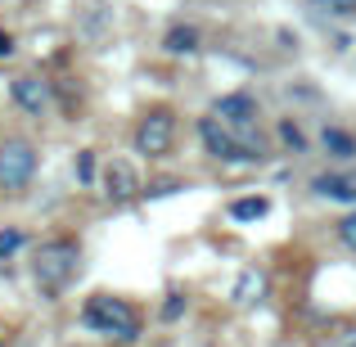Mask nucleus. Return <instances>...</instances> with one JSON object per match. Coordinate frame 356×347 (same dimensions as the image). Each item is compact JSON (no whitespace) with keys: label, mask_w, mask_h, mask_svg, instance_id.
Masks as SVG:
<instances>
[{"label":"nucleus","mask_w":356,"mask_h":347,"mask_svg":"<svg viewBox=\"0 0 356 347\" xmlns=\"http://www.w3.org/2000/svg\"><path fill=\"white\" fill-rule=\"evenodd\" d=\"M81 266V248L72 239H50L36 248V261H32V275H36V289L41 293H63L72 284Z\"/></svg>","instance_id":"1"},{"label":"nucleus","mask_w":356,"mask_h":347,"mask_svg":"<svg viewBox=\"0 0 356 347\" xmlns=\"http://www.w3.org/2000/svg\"><path fill=\"white\" fill-rule=\"evenodd\" d=\"M81 321H86V330L108 334V339H122V343H131V339L140 334V316L131 312L122 298H108V293L90 298L86 312H81Z\"/></svg>","instance_id":"2"},{"label":"nucleus","mask_w":356,"mask_h":347,"mask_svg":"<svg viewBox=\"0 0 356 347\" xmlns=\"http://www.w3.org/2000/svg\"><path fill=\"white\" fill-rule=\"evenodd\" d=\"M199 136H203V145H208V154L221 158V163H252V158H266V154H261V140L235 136L221 118H203Z\"/></svg>","instance_id":"3"},{"label":"nucleus","mask_w":356,"mask_h":347,"mask_svg":"<svg viewBox=\"0 0 356 347\" xmlns=\"http://www.w3.org/2000/svg\"><path fill=\"white\" fill-rule=\"evenodd\" d=\"M176 145V113L172 108H149L136 127V154L145 158H167Z\"/></svg>","instance_id":"4"},{"label":"nucleus","mask_w":356,"mask_h":347,"mask_svg":"<svg viewBox=\"0 0 356 347\" xmlns=\"http://www.w3.org/2000/svg\"><path fill=\"white\" fill-rule=\"evenodd\" d=\"M36 172V149L27 140H5L0 145V185L5 190H23Z\"/></svg>","instance_id":"5"},{"label":"nucleus","mask_w":356,"mask_h":347,"mask_svg":"<svg viewBox=\"0 0 356 347\" xmlns=\"http://www.w3.org/2000/svg\"><path fill=\"white\" fill-rule=\"evenodd\" d=\"M140 190H145V185H140V176H136V167H131V163H108V167H104V194H108L113 203L136 199Z\"/></svg>","instance_id":"6"},{"label":"nucleus","mask_w":356,"mask_h":347,"mask_svg":"<svg viewBox=\"0 0 356 347\" xmlns=\"http://www.w3.org/2000/svg\"><path fill=\"white\" fill-rule=\"evenodd\" d=\"M212 118H221L235 131H248L252 122H257V104H252L248 95H221L217 104H212Z\"/></svg>","instance_id":"7"},{"label":"nucleus","mask_w":356,"mask_h":347,"mask_svg":"<svg viewBox=\"0 0 356 347\" xmlns=\"http://www.w3.org/2000/svg\"><path fill=\"white\" fill-rule=\"evenodd\" d=\"M14 104L23 108V113L41 118L45 108H50V86H45L41 77H18L14 81Z\"/></svg>","instance_id":"8"},{"label":"nucleus","mask_w":356,"mask_h":347,"mask_svg":"<svg viewBox=\"0 0 356 347\" xmlns=\"http://www.w3.org/2000/svg\"><path fill=\"white\" fill-rule=\"evenodd\" d=\"M312 190H316V194H325V199L356 203V176H316Z\"/></svg>","instance_id":"9"},{"label":"nucleus","mask_w":356,"mask_h":347,"mask_svg":"<svg viewBox=\"0 0 356 347\" xmlns=\"http://www.w3.org/2000/svg\"><path fill=\"white\" fill-rule=\"evenodd\" d=\"M261 293H266V275L261 271H243L235 284V302H257Z\"/></svg>","instance_id":"10"},{"label":"nucleus","mask_w":356,"mask_h":347,"mask_svg":"<svg viewBox=\"0 0 356 347\" xmlns=\"http://www.w3.org/2000/svg\"><path fill=\"white\" fill-rule=\"evenodd\" d=\"M163 45L172 54H199V32H194V27H172Z\"/></svg>","instance_id":"11"},{"label":"nucleus","mask_w":356,"mask_h":347,"mask_svg":"<svg viewBox=\"0 0 356 347\" xmlns=\"http://www.w3.org/2000/svg\"><path fill=\"white\" fill-rule=\"evenodd\" d=\"M266 212H270V203L261 199V194H257V199H235V203H230V217H235V221H257V217H266Z\"/></svg>","instance_id":"12"},{"label":"nucleus","mask_w":356,"mask_h":347,"mask_svg":"<svg viewBox=\"0 0 356 347\" xmlns=\"http://www.w3.org/2000/svg\"><path fill=\"white\" fill-rule=\"evenodd\" d=\"M325 149H330L334 158H352V154H356V140L348 136V131L330 127V131H325Z\"/></svg>","instance_id":"13"},{"label":"nucleus","mask_w":356,"mask_h":347,"mask_svg":"<svg viewBox=\"0 0 356 347\" xmlns=\"http://www.w3.org/2000/svg\"><path fill=\"white\" fill-rule=\"evenodd\" d=\"M321 14H356V0H312Z\"/></svg>","instance_id":"14"},{"label":"nucleus","mask_w":356,"mask_h":347,"mask_svg":"<svg viewBox=\"0 0 356 347\" xmlns=\"http://www.w3.org/2000/svg\"><path fill=\"white\" fill-rule=\"evenodd\" d=\"M339 239L348 243V248H356V212H352V217H343V221H339Z\"/></svg>","instance_id":"15"},{"label":"nucleus","mask_w":356,"mask_h":347,"mask_svg":"<svg viewBox=\"0 0 356 347\" xmlns=\"http://www.w3.org/2000/svg\"><path fill=\"white\" fill-rule=\"evenodd\" d=\"M280 140H284V145H293V149H302L307 140H302V131L293 127V122H284V127H280Z\"/></svg>","instance_id":"16"},{"label":"nucleus","mask_w":356,"mask_h":347,"mask_svg":"<svg viewBox=\"0 0 356 347\" xmlns=\"http://www.w3.org/2000/svg\"><path fill=\"white\" fill-rule=\"evenodd\" d=\"M18 243H23V234H18V230H5V234H0V257H9Z\"/></svg>","instance_id":"17"},{"label":"nucleus","mask_w":356,"mask_h":347,"mask_svg":"<svg viewBox=\"0 0 356 347\" xmlns=\"http://www.w3.org/2000/svg\"><path fill=\"white\" fill-rule=\"evenodd\" d=\"M77 172H81V181H90V172H95V163H90V154H81V158H77Z\"/></svg>","instance_id":"18"},{"label":"nucleus","mask_w":356,"mask_h":347,"mask_svg":"<svg viewBox=\"0 0 356 347\" xmlns=\"http://www.w3.org/2000/svg\"><path fill=\"white\" fill-rule=\"evenodd\" d=\"M9 50H14V41H9V36L0 32V59H9Z\"/></svg>","instance_id":"19"}]
</instances>
